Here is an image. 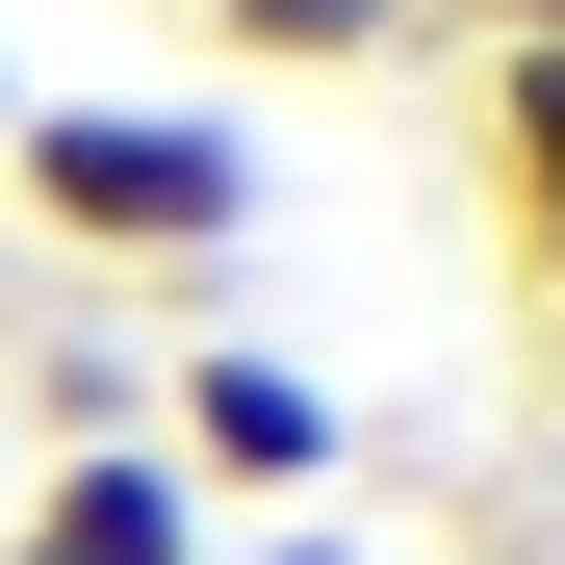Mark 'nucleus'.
Segmentation results:
<instances>
[{
  "mask_svg": "<svg viewBox=\"0 0 565 565\" xmlns=\"http://www.w3.org/2000/svg\"><path fill=\"white\" fill-rule=\"evenodd\" d=\"M0 129H26V77H0Z\"/></svg>",
  "mask_w": 565,
  "mask_h": 565,
  "instance_id": "5",
  "label": "nucleus"
},
{
  "mask_svg": "<svg viewBox=\"0 0 565 565\" xmlns=\"http://www.w3.org/2000/svg\"><path fill=\"white\" fill-rule=\"evenodd\" d=\"M154 462H180L206 514H309L334 462H360V412L309 386V360H257V334H180V360H154Z\"/></svg>",
  "mask_w": 565,
  "mask_h": 565,
  "instance_id": "2",
  "label": "nucleus"
},
{
  "mask_svg": "<svg viewBox=\"0 0 565 565\" xmlns=\"http://www.w3.org/2000/svg\"><path fill=\"white\" fill-rule=\"evenodd\" d=\"M206 26H232L257 77H360V52H437L412 0H206Z\"/></svg>",
  "mask_w": 565,
  "mask_h": 565,
  "instance_id": "4",
  "label": "nucleus"
},
{
  "mask_svg": "<svg viewBox=\"0 0 565 565\" xmlns=\"http://www.w3.org/2000/svg\"><path fill=\"white\" fill-rule=\"evenodd\" d=\"M0 565H206V489H180L154 437H52L26 514H0Z\"/></svg>",
  "mask_w": 565,
  "mask_h": 565,
  "instance_id": "3",
  "label": "nucleus"
},
{
  "mask_svg": "<svg viewBox=\"0 0 565 565\" xmlns=\"http://www.w3.org/2000/svg\"><path fill=\"white\" fill-rule=\"evenodd\" d=\"M0 206L52 257H104V282H206L257 232V129L232 104H26L0 129Z\"/></svg>",
  "mask_w": 565,
  "mask_h": 565,
  "instance_id": "1",
  "label": "nucleus"
}]
</instances>
